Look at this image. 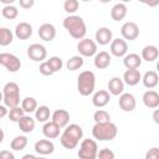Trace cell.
<instances>
[{"mask_svg":"<svg viewBox=\"0 0 159 159\" xmlns=\"http://www.w3.org/2000/svg\"><path fill=\"white\" fill-rule=\"evenodd\" d=\"M83 138V129L81 125L72 123L65 127V130L60 135V142L61 145L66 149H75L80 140Z\"/></svg>","mask_w":159,"mask_h":159,"instance_id":"1","label":"cell"},{"mask_svg":"<svg viewBox=\"0 0 159 159\" xmlns=\"http://www.w3.org/2000/svg\"><path fill=\"white\" fill-rule=\"evenodd\" d=\"M63 27L76 40L84 39L87 34V26L84 20L78 15H68L63 19Z\"/></svg>","mask_w":159,"mask_h":159,"instance_id":"2","label":"cell"},{"mask_svg":"<svg viewBox=\"0 0 159 159\" xmlns=\"http://www.w3.org/2000/svg\"><path fill=\"white\" fill-rule=\"evenodd\" d=\"M118 134V128L114 123L112 122H106V123H96L92 128V135L97 140H112L117 137Z\"/></svg>","mask_w":159,"mask_h":159,"instance_id":"3","label":"cell"},{"mask_svg":"<svg viewBox=\"0 0 159 159\" xmlns=\"http://www.w3.org/2000/svg\"><path fill=\"white\" fill-rule=\"evenodd\" d=\"M96 75L92 71H82L77 77V91L81 96L87 97L94 92Z\"/></svg>","mask_w":159,"mask_h":159,"instance_id":"4","label":"cell"},{"mask_svg":"<svg viewBox=\"0 0 159 159\" xmlns=\"http://www.w3.org/2000/svg\"><path fill=\"white\" fill-rule=\"evenodd\" d=\"M2 101L4 106L7 108H14L20 106V87L16 82H7L2 88Z\"/></svg>","mask_w":159,"mask_h":159,"instance_id":"5","label":"cell"},{"mask_svg":"<svg viewBox=\"0 0 159 159\" xmlns=\"http://www.w3.org/2000/svg\"><path fill=\"white\" fill-rule=\"evenodd\" d=\"M97 153H98V145L96 140L86 138L81 142L77 155L80 159H97Z\"/></svg>","mask_w":159,"mask_h":159,"instance_id":"6","label":"cell"},{"mask_svg":"<svg viewBox=\"0 0 159 159\" xmlns=\"http://www.w3.org/2000/svg\"><path fill=\"white\" fill-rule=\"evenodd\" d=\"M0 65H2L9 72H17L21 67V61L17 56L9 53V52H1L0 53Z\"/></svg>","mask_w":159,"mask_h":159,"instance_id":"7","label":"cell"},{"mask_svg":"<svg viewBox=\"0 0 159 159\" xmlns=\"http://www.w3.org/2000/svg\"><path fill=\"white\" fill-rule=\"evenodd\" d=\"M77 51L82 57H92L97 53V43L92 39H82L77 43Z\"/></svg>","mask_w":159,"mask_h":159,"instance_id":"8","label":"cell"},{"mask_svg":"<svg viewBox=\"0 0 159 159\" xmlns=\"http://www.w3.org/2000/svg\"><path fill=\"white\" fill-rule=\"evenodd\" d=\"M27 56L35 62H43L47 57V50L41 43H31L27 47Z\"/></svg>","mask_w":159,"mask_h":159,"instance_id":"9","label":"cell"},{"mask_svg":"<svg viewBox=\"0 0 159 159\" xmlns=\"http://www.w3.org/2000/svg\"><path fill=\"white\" fill-rule=\"evenodd\" d=\"M120 34L123 40L133 41L139 36V26L133 21H127L120 27Z\"/></svg>","mask_w":159,"mask_h":159,"instance_id":"10","label":"cell"},{"mask_svg":"<svg viewBox=\"0 0 159 159\" xmlns=\"http://www.w3.org/2000/svg\"><path fill=\"white\" fill-rule=\"evenodd\" d=\"M109 50H111V53L113 56H116V57H124L127 55V52H128V43L123 39L118 37V39L112 40Z\"/></svg>","mask_w":159,"mask_h":159,"instance_id":"11","label":"cell"},{"mask_svg":"<svg viewBox=\"0 0 159 159\" xmlns=\"http://www.w3.org/2000/svg\"><path fill=\"white\" fill-rule=\"evenodd\" d=\"M118 104L122 111L124 112H132L135 109L137 99L132 93H122L118 99Z\"/></svg>","mask_w":159,"mask_h":159,"instance_id":"12","label":"cell"},{"mask_svg":"<svg viewBox=\"0 0 159 159\" xmlns=\"http://www.w3.org/2000/svg\"><path fill=\"white\" fill-rule=\"evenodd\" d=\"M51 122H53L58 128H65L70 122V113L66 109H56L51 114Z\"/></svg>","mask_w":159,"mask_h":159,"instance_id":"13","label":"cell"},{"mask_svg":"<svg viewBox=\"0 0 159 159\" xmlns=\"http://www.w3.org/2000/svg\"><path fill=\"white\" fill-rule=\"evenodd\" d=\"M94 39H96V43H97V45L106 46V45L111 43L112 40H113L112 30L108 29V27H99V29L96 31Z\"/></svg>","mask_w":159,"mask_h":159,"instance_id":"14","label":"cell"},{"mask_svg":"<svg viewBox=\"0 0 159 159\" xmlns=\"http://www.w3.org/2000/svg\"><path fill=\"white\" fill-rule=\"evenodd\" d=\"M37 34H39V36H40L41 40H43L46 42H50V41H52L56 37V27L52 24L45 22V24H42L39 27Z\"/></svg>","mask_w":159,"mask_h":159,"instance_id":"15","label":"cell"},{"mask_svg":"<svg viewBox=\"0 0 159 159\" xmlns=\"http://www.w3.org/2000/svg\"><path fill=\"white\" fill-rule=\"evenodd\" d=\"M142 99L147 108L155 109L159 107V93L154 89H148L147 92H144Z\"/></svg>","mask_w":159,"mask_h":159,"instance_id":"16","label":"cell"},{"mask_svg":"<svg viewBox=\"0 0 159 159\" xmlns=\"http://www.w3.org/2000/svg\"><path fill=\"white\" fill-rule=\"evenodd\" d=\"M55 150V144L50 139H40L35 143V152L40 155H48L52 154Z\"/></svg>","mask_w":159,"mask_h":159,"instance_id":"17","label":"cell"},{"mask_svg":"<svg viewBox=\"0 0 159 159\" xmlns=\"http://www.w3.org/2000/svg\"><path fill=\"white\" fill-rule=\"evenodd\" d=\"M109 99H111V96H109L108 91L99 89V91L94 92V94L92 97V103L97 108H103L109 103Z\"/></svg>","mask_w":159,"mask_h":159,"instance_id":"18","label":"cell"},{"mask_svg":"<svg viewBox=\"0 0 159 159\" xmlns=\"http://www.w3.org/2000/svg\"><path fill=\"white\" fill-rule=\"evenodd\" d=\"M111 61H112L111 55H109L107 51H101V52H97V53L94 55L93 63H94L96 68H98V70H104V68L109 67Z\"/></svg>","mask_w":159,"mask_h":159,"instance_id":"19","label":"cell"},{"mask_svg":"<svg viewBox=\"0 0 159 159\" xmlns=\"http://www.w3.org/2000/svg\"><path fill=\"white\" fill-rule=\"evenodd\" d=\"M32 35V26L29 22H19L15 27V36L19 40H27Z\"/></svg>","mask_w":159,"mask_h":159,"instance_id":"20","label":"cell"},{"mask_svg":"<svg viewBox=\"0 0 159 159\" xmlns=\"http://www.w3.org/2000/svg\"><path fill=\"white\" fill-rule=\"evenodd\" d=\"M124 91V82L119 77H112L108 82V93L112 96H120Z\"/></svg>","mask_w":159,"mask_h":159,"instance_id":"21","label":"cell"},{"mask_svg":"<svg viewBox=\"0 0 159 159\" xmlns=\"http://www.w3.org/2000/svg\"><path fill=\"white\" fill-rule=\"evenodd\" d=\"M123 65L127 70H138L142 65V58L138 53H127L123 57Z\"/></svg>","mask_w":159,"mask_h":159,"instance_id":"22","label":"cell"},{"mask_svg":"<svg viewBox=\"0 0 159 159\" xmlns=\"http://www.w3.org/2000/svg\"><path fill=\"white\" fill-rule=\"evenodd\" d=\"M159 56V50L157 46L154 45H147L145 47H143L142 50V55H140V58L142 61H147V62H153L158 58Z\"/></svg>","mask_w":159,"mask_h":159,"instance_id":"23","label":"cell"},{"mask_svg":"<svg viewBox=\"0 0 159 159\" xmlns=\"http://www.w3.org/2000/svg\"><path fill=\"white\" fill-rule=\"evenodd\" d=\"M142 81V75L139 70H127L123 73V82L128 86H135Z\"/></svg>","mask_w":159,"mask_h":159,"instance_id":"24","label":"cell"},{"mask_svg":"<svg viewBox=\"0 0 159 159\" xmlns=\"http://www.w3.org/2000/svg\"><path fill=\"white\" fill-rule=\"evenodd\" d=\"M142 82L144 84L145 88L148 89H153L158 86V82H159V76L155 71H147L143 77H142Z\"/></svg>","mask_w":159,"mask_h":159,"instance_id":"25","label":"cell"},{"mask_svg":"<svg viewBox=\"0 0 159 159\" xmlns=\"http://www.w3.org/2000/svg\"><path fill=\"white\" fill-rule=\"evenodd\" d=\"M17 125L20 128L21 132L24 133H31L34 129H35V125H36V120L31 117V116H24L19 122H17Z\"/></svg>","mask_w":159,"mask_h":159,"instance_id":"26","label":"cell"},{"mask_svg":"<svg viewBox=\"0 0 159 159\" xmlns=\"http://www.w3.org/2000/svg\"><path fill=\"white\" fill-rule=\"evenodd\" d=\"M60 129L53 122H46L42 127V134L47 138V139H55L57 137H60Z\"/></svg>","mask_w":159,"mask_h":159,"instance_id":"27","label":"cell"},{"mask_svg":"<svg viewBox=\"0 0 159 159\" xmlns=\"http://www.w3.org/2000/svg\"><path fill=\"white\" fill-rule=\"evenodd\" d=\"M127 16V6L123 2H118L116 5H113V7L111 9V17L114 21H120Z\"/></svg>","mask_w":159,"mask_h":159,"instance_id":"28","label":"cell"},{"mask_svg":"<svg viewBox=\"0 0 159 159\" xmlns=\"http://www.w3.org/2000/svg\"><path fill=\"white\" fill-rule=\"evenodd\" d=\"M50 117H51V112H50V108L47 106H40L35 111V119L37 122L46 123V122H48Z\"/></svg>","mask_w":159,"mask_h":159,"instance_id":"29","label":"cell"},{"mask_svg":"<svg viewBox=\"0 0 159 159\" xmlns=\"http://www.w3.org/2000/svg\"><path fill=\"white\" fill-rule=\"evenodd\" d=\"M37 101L34 97H25L21 101V108L24 109L25 113H32L37 109Z\"/></svg>","mask_w":159,"mask_h":159,"instance_id":"30","label":"cell"},{"mask_svg":"<svg viewBox=\"0 0 159 159\" xmlns=\"http://www.w3.org/2000/svg\"><path fill=\"white\" fill-rule=\"evenodd\" d=\"M27 142H29V140H27V138H26L25 135H16V137L11 140L10 148H11L12 150H15V152H20V150H22V149L26 148Z\"/></svg>","mask_w":159,"mask_h":159,"instance_id":"31","label":"cell"},{"mask_svg":"<svg viewBox=\"0 0 159 159\" xmlns=\"http://www.w3.org/2000/svg\"><path fill=\"white\" fill-rule=\"evenodd\" d=\"M14 40V34L7 27H0V46H9Z\"/></svg>","mask_w":159,"mask_h":159,"instance_id":"32","label":"cell"},{"mask_svg":"<svg viewBox=\"0 0 159 159\" xmlns=\"http://www.w3.org/2000/svg\"><path fill=\"white\" fill-rule=\"evenodd\" d=\"M84 61H83V57L80 56V55H76V56H72L67 62H66V67L70 70V71H76V70H80L82 66H83Z\"/></svg>","mask_w":159,"mask_h":159,"instance_id":"33","label":"cell"},{"mask_svg":"<svg viewBox=\"0 0 159 159\" xmlns=\"http://www.w3.org/2000/svg\"><path fill=\"white\" fill-rule=\"evenodd\" d=\"M24 116H25V112H24V109H22L20 106L14 107V108H10L9 112H7L9 119H10L11 122H15V123H17Z\"/></svg>","mask_w":159,"mask_h":159,"instance_id":"34","label":"cell"},{"mask_svg":"<svg viewBox=\"0 0 159 159\" xmlns=\"http://www.w3.org/2000/svg\"><path fill=\"white\" fill-rule=\"evenodd\" d=\"M1 14L5 19L7 20H14L19 16V10L16 6L14 5H7V6H4L2 10H1Z\"/></svg>","mask_w":159,"mask_h":159,"instance_id":"35","label":"cell"},{"mask_svg":"<svg viewBox=\"0 0 159 159\" xmlns=\"http://www.w3.org/2000/svg\"><path fill=\"white\" fill-rule=\"evenodd\" d=\"M93 119L96 123H106L111 122V114L104 109H98L93 114Z\"/></svg>","mask_w":159,"mask_h":159,"instance_id":"36","label":"cell"},{"mask_svg":"<svg viewBox=\"0 0 159 159\" xmlns=\"http://www.w3.org/2000/svg\"><path fill=\"white\" fill-rule=\"evenodd\" d=\"M46 62L48 63V66H50V68L52 70L53 73L57 72V71H60L62 68V66H63V62H62L61 57H58V56H52Z\"/></svg>","mask_w":159,"mask_h":159,"instance_id":"37","label":"cell"},{"mask_svg":"<svg viewBox=\"0 0 159 159\" xmlns=\"http://www.w3.org/2000/svg\"><path fill=\"white\" fill-rule=\"evenodd\" d=\"M78 6L80 2L77 0H66L63 2V10L70 15H75V12L78 10Z\"/></svg>","mask_w":159,"mask_h":159,"instance_id":"38","label":"cell"},{"mask_svg":"<svg viewBox=\"0 0 159 159\" xmlns=\"http://www.w3.org/2000/svg\"><path fill=\"white\" fill-rule=\"evenodd\" d=\"M114 158H116V154L109 148H103L97 153V159H114Z\"/></svg>","mask_w":159,"mask_h":159,"instance_id":"39","label":"cell"},{"mask_svg":"<svg viewBox=\"0 0 159 159\" xmlns=\"http://www.w3.org/2000/svg\"><path fill=\"white\" fill-rule=\"evenodd\" d=\"M39 71H40V73L43 75V76H51V75H53L52 70L50 68V66H48V63H47L46 61L41 62L40 67H39Z\"/></svg>","mask_w":159,"mask_h":159,"instance_id":"40","label":"cell"},{"mask_svg":"<svg viewBox=\"0 0 159 159\" xmlns=\"http://www.w3.org/2000/svg\"><path fill=\"white\" fill-rule=\"evenodd\" d=\"M145 159H159V148L153 147L145 153Z\"/></svg>","mask_w":159,"mask_h":159,"instance_id":"41","label":"cell"},{"mask_svg":"<svg viewBox=\"0 0 159 159\" xmlns=\"http://www.w3.org/2000/svg\"><path fill=\"white\" fill-rule=\"evenodd\" d=\"M0 159H15V155L12 152L7 150V149H4L0 152Z\"/></svg>","mask_w":159,"mask_h":159,"instance_id":"42","label":"cell"},{"mask_svg":"<svg viewBox=\"0 0 159 159\" xmlns=\"http://www.w3.org/2000/svg\"><path fill=\"white\" fill-rule=\"evenodd\" d=\"M19 4H20V6L22 9H30V7H32L35 5V1L34 0H20Z\"/></svg>","mask_w":159,"mask_h":159,"instance_id":"43","label":"cell"},{"mask_svg":"<svg viewBox=\"0 0 159 159\" xmlns=\"http://www.w3.org/2000/svg\"><path fill=\"white\" fill-rule=\"evenodd\" d=\"M7 112H9L7 107L4 106V104H0V119L4 118V117H6L7 116Z\"/></svg>","mask_w":159,"mask_h":159,"instance_id":"44","label":"cell"},{"mask_svg":"<svg viewBox=\"0 0 159 159\" xmlns=\"http://www.w3.org/2000/svg\"><path fill=\"white\" fill-rule=\"evenodd\" d=\"M21 159H36V157H35V155H32V154H25Z\"/></svg>","mask_w":159,"mask_h":159,"instance_id":"45","label":"cell"},{"mask_svg":"<svg viewBox=\"0 0 159 159\" xmlns=\"http://www.w3.org/2000/svg\"><path fill=\"white\" fill-rule=\"evenodd\" d=\"M4 135H5V134H4V130H2L1 127H0V144H1L2 140H4Z\"/></svg>","mask_w":159,"mask_h":159,"instance_id":"46","label":"cell"},{"mask_svg":"<svg viewBox=\"0 0 159 159\" xmlns=\"http://www.w3.org/2000/svg\"><path fill=\"white\" fill-rule=\"evenodd\" d=\"M157 114H158V109H155L154 111V114H153V118H154V122L155 123H158V116Z\"/></svg>","mask_w":159,"mask_h":159,"instance_id":"47","label":"cell"},{"mask_svg":"<svg viewBox=\"0 0 159 159\" xmlns=\"http://www.w3.org/2000/svg\"><path fill=\"white\" fill-rule=\"evenodd\" d=\"M1 101H2V92L0 91V102H1Z\"/></svg>","mask_w":159,"mask_h":159,"instance_id":"48","label":"cell"},{"mask_svg":"<svg viewBox=\"0 0 159 159\" xmlns=\"http://www.w3.org/2000/svg\"><path fill=\"white\" fill-rule=\"evenodd\" d=\"M36 159H46V158H43V157H39V158H36Z\"/></svg>","mask_w":159,"mask_h":159,"instance_id":"49","label":"cell"}]
</instances>
